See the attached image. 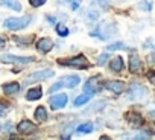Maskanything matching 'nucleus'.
I'll return each mask as SVG.
<instances>
[{"mask_svg": "<svg viewBox=\"0 0 155 140\" xmlns=\"http://www.w3.org/2000/svg\"><path fill=\"white\" fill-rule=\"evenodd\" d=\"M3 44H5V40H3V38H2V37H0V47H2V46H3Z\"/></svg>", "mask_w": 155, "mask_h": 140, "instance_id": "obj_34", "label": "nucleus"}, {"mask_svg": "<svg viewBox=\"0 0 155 140\" xmlns=\"http://www.w3.org/2000/svg\"><path fill=\"white\" fill-rule=\"evenodd\" d=\"M113 34H114V25H108L107 22L101 23V25L97 26V29H96L94 32H91L93 37H99L101 40H107V38H110Z\"/></svg>", "mask_w": 155, "mask_h": 140, "instance_id": "obj_4", "label": "nucleus"}, {"mask_svg": "<svg viewBox=\"0 0 155 140\" xmlns=\"http://www.w3.org/2000/svg\"><path fill=\"white\" fill-rule=\"evenodd\" d=\"M143 68V62L137 55H131L129 56V70L132 73H140Z\"/></svg>", "mask_w": 155, "mask_h": 140, "instance_id": "obj_11", "label": "nucleus"}, {"mask_svg": "<svg viewBox=\"0 0 155 140\" xmlns=\"http://www.w3.org/2000/svg\"><path fill=\"white\" fill-rule=\"evenodd\" d=\"M147 76H149V79H150V81H152V82H153V84H155V76H153V75H152V73H149V75H147Z\"/></svg>", "mask_w": 155, "mask_h": 140, "instance_id": "obj_32", "label": "nucleus"}, {"mask_svg": "<svg viewBox=\"0 0 155 140\" xmlns=\"http://www.w3.org/2000/svg\"><path fill=\"white\" fill-rule=\"evenodd\" d=\"M37 49H38L41 53H47V52H50V50L53 49V41H52L50 38H41V40H38V43H37Z\"/></svg>", "mask_w": 155, "mask_h": 140, "instance_id": "obj_12", "label": "nucleus"}, {"mask_svg": "<svg viewBox=\"0 0 155 140\" xmlns=\"http://www.w3.org/2000/svg\"><path fill=\"white\" fill-rule=\"evenodd\" d=\"M50 108L52 110H59V108H64L67 105V95L64 93H59V95H55L50 98Z\"/></svg>", "mask_w": 155, "mask_h": 140, "instance_id": "obj_7", "label": "nucleus"}, {"mask_svg": "<svg viewBox=\"0 0 155 140\" xmlns=\"http://www.w3.org/2000/svg\"><path fill=\"white\" fill-rule=\"evenodd\" d=\"M56 32H58V35H61V37H67L70 31H68L67 26H64L62 23H59V25H56Z\"/></svg>", "mask_w": 155, "mask_h": 140, "instance_id": "obj_22", "label": "nucleus"}, {"mask_svg": "<svg viewBox=\"0 0 155 140\" xmlns=\"http://www.w3.org/2000/svg\"><path fill=\"white\" fill-rule=\"evenodd\" d=\"M70 6H71V9H78V8H79V3H78V2H70Z\"/></svg>", "mask_w": 155, "mask_h": 140, "instance_id": "obj_30", "label": "nucleus"}, {"mask_svg": "<svg viewBox=\"0 0 155 140\" xmlns=\"http://www.w3.org/2000/svg\"><path fill=\"white\" fill-rule=\"evenodd\" d=\"M84 92L88 96H93L96 92H99V76H91L85 84H84Z\"/></svg>", "mask_w": 155, "mask_h": 140, "instance_id": "obj_8", "label": "nucleus"}, {"mask_svg": "<svg viewBox=\"0 0 155 140\" xmlns=\"http://www.w3.org/2000/svg\"><path fill=\"white\" fill-rule=\"evenodd\" d=\"M153 61H155V53H153Z\"/></svg>", "mask_w": 155, "mask_h": 140, "instance_id": "obj_35", "label": "nucleus"}, {"mask_svg": "<svg viewBox=\"0 0 155 140\" xmlns=\"http://www.w3.org/2000/svg\"><path fill=\"white\" fill-rule=\"evenodd\" d=\"M99 140H111V138H110V137H107V135H102Z\"/></svg>", "mask_w": 155, "mask_h": 140, "instance_id": "obj_33", "label": "nucleus"}, {"mask_svg": "<svg viewBox=\"0 0 155 140\" xmlns=\"http://www.w3.org/2000/svg\"><path fill=\"white\" fill-rule=\"evenodd\" d=\"M128 122L131 123V126L138 128V126L143 125V117H141L138 113H129V114H128Z\"/></svg>", "mask_w": 155, "mask_h": 140, "instance_id": "obj_16", "label": "nucleus"}, {"mask_svg": "<svg viewBox=\"0 0 155 140\" xmlns=\"http://www.w3.org/2000/svg\"><path fill=\"white\" fill-rule=\"evenodd\" d=\"M107 49L108 50H119V49H126V46L123 43H114V44H110Z\"/></svg>", "mask_w": 155, "mask_h": 140, "instance_id": "obj_23", "label": "nucleus"}, {"mask_svg": "<svg viewBox=\"0 0 155 140\" xmlns=\"http://www.w3.org/2000/svg\"><path fill=\"white\" fill-rule=\"evenodd\" d=\"M3 6H8V8H11V9H14V11H17V12H20L21 11V5L18 3V2H6V0H3V2H0Z\"/></svg>", "mask_w": 155, "mask_h": 140, "instance_id": "obj_21", "label": "nucleus"}, {"mask_svg": "<svg viewBox=\"0 0 155 140\" xmlns=\"http://www.w3.org/2000/svg\"><path fill=\"white\" fill-rule=\"evenodd\" d=\"M47 117H49L47 110H46L43 105H40V107L35 110V120H37V122H40V123H43V122H46V120H47Z\"/></svg>", "mask_w": 155, "mask_h": 140, "instance_id": "obj_17", "label": "nucleus"}, {"mask_svg": "<svg viewBox=\"0 0 155 140\" xmlns=\"http://www.w3.org/2000/svg\"><path fill=\"white\" fill-rule=\"evenodd\" d=\"M79 134H90L91 131H93V123H90V122H87V123H82V125H79L78 126V129H76Z\"/></svg>", "mask_w": 155, "mask_h": 140, "instance_id": "obj_19", "label": "nucleus"}, {"mask_svg": "<svg viewBox=\"0 0 155 140\" xmlns=\"http://www.w3.org/2000/svg\"><path fill=\"white\" fill-rule=\"evenodd\" d=\"M17 129H18L20 134H32V132L37 131V126H35V123L31 122V120H21V122L17 125Z\"/></svg>", "mask_w": 155, "mask_h": 140, "instance_id": "obj_10", "label": "nucleus"}, {"mask_svg": "<svg viewBox=\"0 0 155 140\" xmlns=\"http://www.w3.org/2000/svg\"><path fill=\"white\" fill-rule=\"evenodd\" d=\"M41 96H43V90H41L40 87L31 88V90L26 93V99H28V101H38V99H41Z\"/></svg>", "mask_w": 155, "mask_h": 140, "instance_id": "obj_18", "label": "nucleus"}, {"mask_svg": "<svg viewBox=\"0 0 155 140\" xmlns=\"http://www.w3.org/2000/svg\"><path fill=\"white\" fill-rule=\"evenodd\" d=\"M55 75V72L53 70H38V72H34L32 75H29L26 79H25V84L28 85V84H32V82H38V81H44V79H47V78H52Z\"/></svg>", "mask_w": 155, "mask_h": 140, "instance_id": "obj_3", "label": "nucleus"}, {"mask_svg": "<svg viewBox=\"0 0 155 140\" xmlns=\"http://www.w3.org/2000/svg\"><path fill=\"white\" fill-rule=\"evenodd\" d=\"M105 88H108L110 92H113L116 95H120L125 90V84L122 81H108V82H105Z\"/></svg>", "mask_w": 155, "mask_h": 140, "instance_id": "obj_13", "label": "nucleus"}, {"mask_svg": "<svg viewBox=\"0 0 155 140\" xmlns=\"http://www.w3.org/2000/svg\"><path fill=\"white\" fill-rule=\"evenodd\" d=\"M90 99H91V96H88V95H81V96H78V98L74 99V107H82V105H85Z\"/></svg>", "mask_w": 155, "mask_h": 140, "instance_id": "obj_20", "label": "nucleus"}, {"mask_svg": "<svg viewBox=\"0 0 155 140\" xmlns=\"http://www.w3.org/2000/svg\"><path fill=\"white\" fill-rule=\"evenodd\" d=\"M140 6H144L143 9H146V11H150L152 9V3H149V2H141Z\"/></svg>", "mask_w": 155, "mask_h": 140, "instance_id": "obj_27", "label": "nucleus"}, {"mask_svg": "<svg viewBox=\"0 0 155 140\" xmlns=\"http://www.w3.org/2000/svg\"><path fill=\"white\" fill-rule=\"evenodd\" d=\"M149 117H150V119H152V120H155V110H153V111H150V113H149Z\"/></svg>", "mask_w": 155, "mask_h": 140, "instance_id": "obj_31", "label": "nucleus"}, {"mask_svg": "<svg viewBox=\"0 0 155 140\" xmlns=\"http://www.w3.org/2000/svg\"><path fill=\"white\" fill-rule=\"evenodd\" d=\"M79 82H81V78L78 76V75H67V76H62L61 78L59 85L61 87H67V88H74Z\"/></svg>", "mask_w": 155, "mask_h": 140, "instance_id": "obj_9", "label": "nucleus"}, {"mask_svg": "<svg viewBox=\"0 0 155 140\" xmlns=\"http://www.w3.org/2000/svg\"><path fill=\"white\" fill-rule=\"evenodd\" d=\"M59 65H67V67H73V68H88L90 67V62L88 59L84 56V55H78V56H73L70 59H65V61H58Z\"/></svg>", "mask_w": 155, "mask_h": 140, "instance_id": "obj_2", "label": "nucleus"}, {"mask_svg": "<svg viewBox=\"0 0 155 140\" xmlns=\"http://www.w3.org/2000/svg\"><path fill=\"white\" fill-rule=\"evenodd\" d=\"M97 17H99V15H97V12H90V14H88V18H90V22H94Z\"/></svg>", "mask_w": 155, "mask_h": 140, "instance_id": "obj_28", "label": "nucleus"}, {"mask_svg": "<svg viewBox=\"0 0 155 140\" xmlns=\"http://www.w3.org/2000/svg\"><path fill=\"white\" fill-rule=\"evenodd\" d=\"M31 6H34V8H38V6H43L46 2H44V0H31Z\"/></svg>", "mask_w": 155, "mask_h": 140, "instance_id": "obj_26", "label": "nucleus"}, {"mask_svg": "<svg viewBox=\"0 0 155 140\" xmlns=\"http://www.w3.org/2000/svg\"><path fill=\"white\" fill-rule=\"evenodd\" d=\"M110 68L113 70V72H122V70L125 68V62H123L122 56H114L110 62Z\"/></svg>", "mask_w": 155, "mask_h": 140, "instance_id": "obj_14", "label": "nucleus"}, {"mask_svg": "<svg viewBox=\"0 0 155 140\" xmlns=\"http://www.w3.org/2000/svg\"><path fill=\"white\" fill-rule=\"evenodd\" d=\"M3 92L6 95H17L20 93V84L18 82H8V84H3Z\"/></svg>", "mask_w": 155, "mask_h": 140, "instance_id": "obj_15", "label": "nucleus"}, {"mask_svg": "<svg viewBox=\"0 0 155 140\" xmlns=\"http://www.w3.org/2000/svg\"><path fill=\"white\" fill-rule=\"evenodd\" d=\"M108 56H110L108 53H102V55L99 56V59H97V64H99V65H104V64L108 61Z\"/></svg>", "mask_w": 155, "mask_h": 140, "instance_id": "obj_25", "label": "nucleus"}, {"mask_svg": "<svg viewBox=\"0 0 155 140\" xmlns=\"http://www.w3.org/2000/svg\"><path fill=\"white\" fill-rule=\"evenodd\" d=\"M0 61L2 62H14V64H28V62H32V61H35V58L34 56H17V55H9V53H6V55H2L0 56Z\"/></svg>", "mask_w": 155, "mask_h": 140, "instance_id": "obj_5", "label": "nucleus"}, {"mask_svg": "<svg viewBox=\"0 0 155 140\" xmlns=\"http://www.w3.org/2000/svg\"><path fill=\"white\" fill-rule=\"evenodd\" d=\"M31 15H25V17H11V18H6L3 22V26L6 29H11V31H20V29H25L29 23H31Z\"/></svg>", "mask_w": 155, "mask_h": 140, "instance_id": "obj_1", "label": "nucleus"}, {"mask_svg": "<svg viewBox=\"0 0 155 140\" xmlns=\"http://www.w3.org/2000/svg\"><path fill=\"white\" fill-rule=\"evenodd\" d=\"M132 140H149V134H147V132H144V131H141V132H138Z\"/></svg>", "mask_w": 155, "mask_h": 140, "instance_id": "obj_24", "label": "nucleus"}, {"mask_svg": "<svg viewBox=\"0 0 155 140\" xmlns=\"http://www.w3.org/2000/svg\"><path fill=\"white\" fill-rule=\"evenodd\" d=\"M6 110H8V107H6V105L0 104V116H3V114L6 113Z\"/></svg>", "mask_w": 155, "mask_h": 140, "instance_id": "obj_29", "label": "nucleus"}, {"mask_svg": "<svg viewBox=\"0 0 155 140\" xmlns=\"http://www.w3.org/2000/svg\"><path fill=\"white\" fill-rule=\"evenodd\" d=\"M146 95H147V88H146V87L138 85V84H134V85L129 88L128 99H131V101H138V99H143Z\"/></svg>", "mask_w": 155, "mask_h": 140, "instance_id": "obj_6", "label": "nucleus"}]
</instances>
